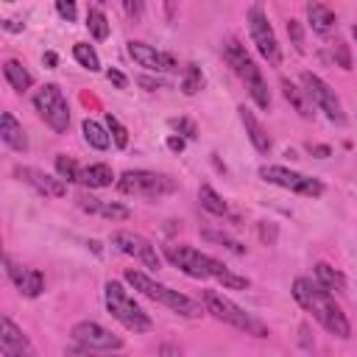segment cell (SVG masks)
<instances>
[{"label":"cell","mask_w":357,"mask_h":357,"mask_svg":"<svg viewBox=\"0 0 357 357\" xmlns=\"http://www.w3.org/2000/svg\"><path fill=\"white\" fill-rule=\"evenodd\" d=\"M293 298H296L307 312H312V318H315L329 335H335V337H349V335H351V326H349L343 310L335 304L332 293H329L318 279L312 282V279H307V276H298V279L293 282Z\"/></svg>","instance_id":"cell-1"},{"label":"cell","mask_w":357,"mask_h":357,"mask_svg":"<svg viewBox=\"0 0 357 357\" xmlns=\"http://www.w3.org/2000/svg\"><path fill=\"white\" fill-rule=\"evenodd\" d=\"M165 257L170 265H176L181 273L192 276V279H218L223 287L229 290H245L248 287V279L245 276H237L234 271H229L220 259L192 248V245H165Z\"/></svg>","instance_id":"cell-2"},{"label":"cell","mask_w":357,"mask_h":357,"mask_svg":"<svg viewBox=\"0 0 357 357\" xmlns=\"http://www.w3.org/2000/svg\"><path fill=\"white\" fill-rule=\"evenodd\" d=\"M126 282H128L134 290H139L142 296H148V298L165 304L167 310L184 315V318H195V315H201V307H198L190 296H184V293H178V290H173V287H167V284H159L156 279L145 276L142 271L128 268V271H126Z\"/></svg>","instance_id":"cell-3"},{"label":"cell","mask_w":357,"mask_h":357,"mask_svg":"<svg viewBox=\"0 0 357 357\" xmlns=\"http://www.w3.org/2000/svg\"><path fill=\"white\" fill-rule=\"evenodd\" d=\"M103 301H106V310L112 312V318H117L126 329H131V332H148L153 326V321L148 318V312L128 296V290L120 282H106Z\"/></svg>","instance_id":"cell-4"},{"label":"cell","mask_w":357,"mask_h":357,"mask_svg":"<svg viewBox=\"0 0 357 357\" xmlns=\"http://www.w3.org/2000/svg\"><path fill=\"white\" fill-rule=\"evenodd\" d=\"M204 307H206V312L212 315V318H218V321H223V324H229V326H234V329H240V332H245V335H254V337H268V329L254 318V315H248L243 307H237L234 301H229L223 293H218V290H206L204 293Z\"/></svg>","instance_id":"cell-5"},{"label":"cell","mask_w":357,"mask_h":357,"mask_svg":"<svg viewBox=\"0 0 357 357\" xmlns=\"http://www.w3.org/2000/svg\"><path fill=\"white\" fill-rule=\"evenodd\" d=\"M176 178L165 176V173H153V170H126L117 178V190L126 195H139V198H165L170 192H176Z\"/></svg>","instance_id":"cell-6"},{"label":"cell","mask_w":357,"mask_h":357,"mask_svg":"<svg viewBox=\"0 0 357 357\" xmlns=\"http://www.w3.org/2000/svg\"><path fill=\"white\" fill-rule=\"evenodd\" d=\"M33 109L39 112V117L56 134H64L67 131V126H70V106H67L64 92L56 84H45V86H39L33 92Z\"/></svg>","instance_id":"cell-7"},{"label":"cell","mask_w":357,"mask_h":357,"mask_svg":"<svg viewBox=\"0 0 357 357\" xmlns=\"http://www.w3.org/2000/svg\"><path fill=\"white\" fill-rule=\"evenodd\" d=\"M259 176L268 181V184H276V187H284L290 192H298V195H307V198H318L324 195V184L318 178H310L298 170H290V167H282V165H262L259 167Z\"/></svg>","instance_id":"cell-8"},{"label":"cell","mask_w":357,"mask_h":357,"mask_svg":"<svg viewBox=\"0 0 357 357\" xmlns=\"http://www.w3.org/2000/svg\"><path fill=\"white\" fill-rule=\"evenodd\" d=\"M248 31H251V39L257 45V50L262 53V59H268V64H279L282 61V53H279V42H276V33L262 11V6H251L248 8Z\"/></svg>","instance_id":"cell-9"},{"label":"cell","mask_w":357,"mask_h":357,"mask_svg":"<svg viewBox=\"0 0 357 357\" xmlns=\"http://www.w3.org/2000/svg\"><path fill=\"white\" fill-rule=\"evenodd\" d=\"M301 84H304V92H307V98L332 120V123H343L346 120V114H343V106H340V100H337V95H335V89L324 81V78H318L315 73H301Z\"/></svg>","instance_id":"cell-10"},{"label":"cell","mask_w":357,"mask_h":357,"mask_svg":"<svg viewBox=\"0 0 357 357\" xmlns=\"http://www.w3.org/2000/svg\"><path fill=\"white\" fill-rule=\"evenodd\" d=\"M73 340L81 343L86 351H117V349H123V337L112 335L109 329H103L95 321H78L73 326Z\"/></svg>","instance_id":"cell-11"},{"label":"cell","mask_w":357,"mask_h":357,"mask_svg":"<svg viewBox=\"0 0 357 357\" xmlns=\"http://www.w3.org/2000/svg\"><path fill=\"white\" fill-rule=\"evenodd\" d=\"M112 243L123 251V254H128V257H134V259H139L145 268H159L162 265V259H159V254H156V248L151 245V240H145L142 234H134V231H126V229H120V231H114L112 234Z\"/></svg>","instance_id":"cell-12"},{"label":"cell","mask_w":357,"mask_h":357,"mask_svg":"<svg viewBox=\"0 0 357 357\" xmlns=\"http://www.w3.org/2000/svg\"><path fill=\"white\" fill-rule=\"evenodd\" d=\"M128 56L139 67H145L151 73H173V70H178V64H176V59L170 53H162V50H156V47H151V45H145L139 39L128 42Z\"/></svg>","instance_id":"cell-13"},{"label":"cell","mask_w":357,"mask_h":357,"mask_svg":"<svg viewBox=\"0 0 357 357\" xmlns=\"http://www.w3.org/2000/svg\"><path fill=\"white\" fill-rule=\"evenodd\" d=\"M14 173H17L20 181H25L28 187H33L45 198H64L67 195V184H64L61 176L56 178V176H50L45 170H36V167H17Z\"/></svg>","instance_id":"cell-14"},{"label":"cell","mask_w":357,"mask_h":357,"mask_svg":"<svg viewBox=\"0 0 357 357\" xmlns=\"http://www.w3.org/2000/svg\"><path fill=\"white\" fill-rule=\"evenodd\" d=\"M33 346L28 343V337L22 335V329H17V324L3 315L0 318V357H31Z\"/></svg>","instance_id":"cell-15"},{"label":"cell","mask_w":357,"mask_h":357,"mask_svg":"<svg viewBox=\"0 0 357 357\" xmlns=\"http://www.w3.org/2000/svg\"><path fill=\"white\" fill-rule=\"evenodd\" d=\"M223 59L229 61V67H231V70H234L245 84L262 75V73H259V67L254 64V59L248 56V50H245L237 39H226V42H223Z\"/></svg>","instance_id":"cell-16"},{"label":"cell","mask_w":357,"mask_h":357,"mask_svg":"<svg viewBox=\"0 0 357 357\" xmlns=\"http://www.w3.org/2000/svg\"><path fill=\"white\" fill-rule=\"evenodd\" d=\"M6 271H8V279L14 282V287H17L25 298H36V296L45 290V276H42L36 268L14 265V262L6 257Z\"/></svg>","instance_id":"cell-17"},{"label":"cell","mask_w":357,"mask_h":357,"mask_svg":"<svg viewBox=\"0 0 357 357\" xmlns=\"http://www.w3.org/2000/svg\"><path fill=\"white\" fill-rule=\"evenodd\" d=\"M237 112H240V123H243V128H245V134H248L251 145H254L259 153H268L273 142H271L268 131L262 128V123H259V120L254 117V112H251V109H245V106H240Z\"/></svg>","instance_id":"cell-18"},{"label":"cell","mask_w":357,"mask_h":357,"mask_svg":"<svg viewBox=\"0 0 357 357\" xmlns=\"http://www.w3.org/2000/svg\"><path fill=\"white\" fill-rule=\"evenodd\" d=\"M0 137H3V142L8 145V148H14V151H28V137H25V131H22V126L17 123V117L11 114V112H3V117H0Z\"/></svg>","instance_id":"cell-19"},{"label":"cell","mask_w":357,"mask_h":357,"mask_svg":"<svg viewBox=\"0 0 357 357\" xmlns=\"http://www.w3.org/2000/svg\"><path fill=\"white\" fill-rule=\"evenodd\" d=\"M307 20H310L312 31L321 33V36H326V33L335 31V25H337L332 8H326L324 3H307Z\"/></svg>","instance_id":"cell-20"},{"label":"cell","mask_w":357,"mask_h":357,"mask_svg":"<svg viewBox=\"0 0 357 357\" xmlns=\"http://www.w3.org/2000/svg\"><path fill=\"white\" fill-rule=\"evenodd\" d=\"M78 181L84 187H109L114 181V173L109 165H89V167H81Z\"/></svg>","instance_id":"cell-21"},{"label":"cell","mask_w":357,"mask_h":357,"mask_svg":"<svg viewBox=\"0 0 357 357\" xmlns=\"http://www.w3.org/2000/svg\"><path fill=\"white\" fill-rule=\"evenodd\" d=\"M3 75H6V81L17 89V92H25L31 84H33V78H31V73L17 61V59H8L6 64H3Z\"/></svg>","instance_id":"cell-22"},{"label":"cell","mask_w":357,"mask_h":357,"mask_svg":"<svg viewBox=\"0 0 357 357\" xmlns=\"http://www.w3.org/2000/svg\"><path fill=\"white\" fill-rule=\"evenodd\" d=\"M315 279H318L329 293H332V290H335V293H343V290H346V276H343L340 271H335L329 262H318V265H315Z\"/></svg>","instance_id":"cell-23"},{"label":"cell","mask_w":357,"mask_h":357,"mask_svg":"<svg viewBox=\"0 0 357 357\" xmlns=\"http://www.w3.org/2000/svg\"><path fill=\"white\" fill-rule=\"evenodd\" d=\"M81 131H84L86 145H92L95 151H106L109 142H112V134H109L100 123H95V120H84V123H81Z\"/></svg>","instance_id":"cell-24"},{"label":"cell","mask_w":357,"mask_h":357,"mask_svg":"<svg viewBox=\"0 0 357 357\" xmlns=\"http://www.w3.org/2000/svg\"><path fill=\"white\" fill-rule=\"evenodd\" d=\"M198 201H201V206H204L206 212H212V215H226V212H229L226 201H223L209 184H201V187H198Z\"/></svg>","instance_id":"cell-25"},{"label":"cell","mask_w":357,"mask_h":357,"mask_svg":"<svg viewBox=\"0 0 357 357\" xmlns=\"http://www.w3.org/2000/svg\"><path fill=\"white\" fill-rule=\"evenodd\" d=\"M282 92H284V98L296 106V112L301 114V117H310V98H307V92L304 89H298V86H293L287 78H282Z\"/></svg>","instance_id":"cell-26"},{"label":"cell","mask_w":357,"mask_h":357,"mask_svg":"<svg viewBox=\"0 0 357 357\" xmlns=\"http://www.w3.org/2000/svg\"><path fill=\"white\" fill-rule=\"evenodd\" d=\"M73 56H75V61H78L81 67H86L89 73L100 70V59H98V53H95V47H92V45H86V42H78V45L73 47Z\"/></svg>","instance_id":"cell-27"},{"label":"cell","mask_w":357,"mask_h":357,"mask_svg":"<svg viewBox=\"0 0 357 357\" xmlns=\"http://www.w3.org/2000/svg\"><path fill=\"white\" fill-rule=\"evenodd\" d=\"M86 28H89V33L95 39H106L109 36V20H106V14L100 8H89L86 11Z\"/></svg>","instance_id":"cell-28"},{"label":"cell","mask_w":357,"mask_h":357,"mask_svg":"<svg viewBox=\"0 0 357 357\" xmlns=\"http://www.w3.org/2000/svg\"><path fill=\"white\" fill-rule=\"evenodd\" d=\"M201 86H204L201 70H198L195 64H187L184 78H181V92H184V95H195V92H201Z\"/></svg>","instance_id":"cell-29"},{"label":"cell","mask_w":357,"mask_h":357,"mask_svg":"<svg viewBox=\"0 0 357 357\" xmlns=\"http://www.w3.org/2000/svg\"><path fill=\"white\" fill-rule=\"evenodd\" d=\"M95 215H103V218H109V220H128V218H131V209L123 206V204H114V201H100Z\"/></svg>","instance_id":"cell-30"},{"label":"cell","mask_w":357,"mask_h":357,"mask_svg":"<svg viewBox=\"0 0 357 357\" xmlns=\"http://www.w3.org/2000/svg\"><path fill=\"white\" fill-rule=\"evenodd\" d=\"M56 173H59L64 181H78V176H81V167L75 165V159H70V156L59 153V156H56Z\"/></svg>","instance_id":"cell-31"},{"label":"cell","mask_w":357,"mask_h":357,"mask_svg":"<svg viewBox=\"0 0 357 357\" xmlns=\"http://www.w3.org/2000/svg\"><path fill=\"white\" fill-rule=\"evenodd\" d=\"M106 128H109V134H112V139H114L117 148H126V145H128V131H126V126H123L112 112L106 114Z\"/></svg>","instance_id":"cell-32"},{"label":"cell","mask_w":357,"mask_h":357,"mask_svg":"<svg viewBox=\"0 0 357 357\" xmlns=\"http://www.w3.org/2000/svg\"><path fill=\"white\" fill-rule=\"evenodd\" d=\"M204 237H206V240H212V243L226 245V248H229V251H234V254H245V248H243L237 240H231L229 234H220V231H204Z\"/></svg>","instance_id":"cell-33"},{"label":"cell","mask_w":357,"mask_h":357,"mask_svg":"<svg viewBox=\"0 0 357 357\" xmlns=\"http://www.w3.org/2000/svg\"><path fill=\"white\" fill-rule=\"evenodd\" d=\"M56 11H59V17L67 20V22H75V17H78L75 0H56Z\"/></svg>","instance_id":"cell-34"},{"label":"cell","mask_w":357,"mask_h":357,"mask_svg":"<svg viewBox=\"0 0 357 357\" xmlns=\"http://www.w3.org/2000/svg\"><path fill=\"white\" fill-rule=\"evenodd\" d=\"M123 8H126V14H128L131 20H142V14H145V0H123Z\"/></svg>","instance_id":"cell-35"},{"label":"cell","mask_w":357,"mask_h":357,"mask_svg":"<svg viewBox=\"0 0 357 357\" xmlns=\"http://www.w3.org/2000/svg\"><path fill=\"white\" fill-rule=\"evenodd\" d=\"M287 33L293 36V45H296V50H304V33H301V25H298L296 20H290V22H287Z\"/></svg>","instance_id":"cell-36"},{"label":"cell","mask_w":357,"mask_h":357,"mask_svg":"<svg viewBox=\"0 0 357 357\" xmlns=\"http://www.w3.org/2000/svg\"><path fill=\"white\" fill-rule=\"evenodd\" d=\"M335 59H337V64H340L343 70H351V59H349L346 42H337V45H335Z\"/></svg>","instance_id":"cell-37"},{"label":"cell","mask_w":357,"mask_h":357,"mask_svg":"<svg viewBox=\"0 0 357 357\" xmlns=\"http://www.w3.org/2000/svg\"><path fill=\"white\" fill-rule=\"evenodd\" d=\"M170 126H173L176 131H184V137H195V126H192L190 120H184V117H181V120H170Z\"/></svg>","instance_id":"cell-38"},{"label":"cell","mask_w":357,"mask_h":357,"mask_svg":"<svg viewBox=\"0 0 357 357\" xmlns=\"http://www.w3.org/2000/svg\"><path fill=\"white\" fill-rule=\"evenodd\" d=\"M106 78H109V81H112L114 86H120V89H123V86L128 84V81H126V75H123L120 70H106Z\"/></svg>","instance_id":"cell-39"},{"label":"cell","mask_w":357,"mask_h":357,"mask_svg":"<svg viewBox=\"0 0 357 357\" xmlns=\"http://www.w3.org/2000/svg\"><path fill=\"white\" fill-rule=\"evenodd\" d=\"M165 17L173 22L178 17V0H165Z\"/></svg>","instance_id":"cell-40"},{"label":"cell","mask_w":357,"mask_h":357,"mask_svg":"<svg viewBox=\"0 0 357 357\" xmlns=\"http://www.w3.org/2000/svg\"><path fill=\"white\" fill-rule=\"evenodd\" d=\"M167 148L176 151V153H181L184 151V139L181 137H167Z\"/></svg>","instance_id":"cell-41"},{"label":"cell","mask_w":357,"mask_h":357,"mask_svg":"<svg viewBox=\"0 0 357 357\" xmlns=\"http://www.w3.org/2000/svg\"><path fill=\"white\" fill-rule=\"evenodd\" d=\"M310 151H312V153H318L321 159H324V156H329V148H326V145H310Z\"/></svg>","instance_id":"cell-42"},{"label":"cell","mask_w":357,"mask_h":357,"mask_svg":"<svg viewBox=\"0 0 357 357\" xmlns=\"http://www.w3.org/2000/svg\"><path fill=\"white\" fill-rule=\"evenodd\" d=\"M6 31H22V25H17V22H11V20H6Z\"/></svg>","instance_id":"cell-43"},{"label":"cell","mask_w":357,"mask_h":357,"mask_svg":"<svg viewBox=\"0 0 357 357\" xmlns=\"http://www.w3.org/2000/svg\"><path fill=\"white\" fill-rule=\"evenodd\" d=\"M45 61L53 67V64H56V53H45Z\"/></svg>","instance_id":"cell-44"},{"label":"cell","mask_w":357,"mask_h":357,"mask_svg":"<svg viewBox=\"0 0 357 357\" xmlns=\"http://www.w3.org/2000/svg\"><path fill=\"white\" fill-rule=\"evenodd\" d=\"M139 84H142V86H151V89H153V86H159V81H148V78H142Z\"/></svg>","instance_id":"cell-45"},{"label":"cell","mask_w":357,"mask_h":357,"mask_svg":"<svg viewBox=\"0 0 357 357\" xmlns=\"http://www.w3.org/2000/svg\"><path fill=\"white\" fill-rule=\"evenodd\" d=\"M351 33H354V39H357V25H354V28H351Z\"/></svg>","instance_id":"cell-46"},{"label":"cell","mask_w":357,"mask_h":357,"mask_svg":"<svg viewBox=\"0 0 357 357\" xmlns=\"http://www.w3.org/2000/svg\"><path fill=\"white\" fill-rule=\"evenodd\" d=\"M95 3H106V0H95Z\"/></svg>","instance_id":"cell-47"},{"label":"cell","mask_w":357,"mask_h":357,"mask_svg":"<svg viewBox=\"0 0 357 357\" xmlns=\"http://www.w3.org/2000/svg\"><path fill=\"white\" fill-rule=\"evenodd\" d=\"M8 3H11V0H8Z\"/></svg>","instance_id":"cell-48"}]
</instances>
